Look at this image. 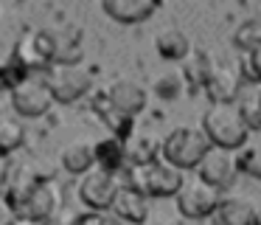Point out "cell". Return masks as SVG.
<instances>
[{"mask_svg": "<svg viewBox=\"0 0 261 225\" xmlns=\"http://www.w3.org/2000/svg\"><path fill=\"white\" fill-rule=\"evenodd\" d=\"M202 132L208 135L211 146H216V149L239 152L242 146H247L253 129L236 101H211V107L202 116Z\"/></svg>", "mask_w": 261, "mask_h": 225, "instance_id": "6da1fadb", "label": "cell"}, {"mask_svg": "<svg viewBox=\"0 0 261 225\" xmlns=\"http://www.w3.org/2000/svg\"><path fill=\"white\" fill-rule=\"evenodd\" d=\"M126 183L135 186L138 191H143L146 197H177L186 177H182V169L158 158L152 163H129Z\"/></svg>", "mask_w": 261, "mask_h": 225, "instance_id": "7a4b0ae2", "label": "cell"}, {"mask_svg": "<svg viewBox=\"0 0 261 225\" xmlns=\"http://www.w3.org/2000/svg\"><path fill=\"white\" fill-rule=\"evenodd\" d=\"M211 152V141L202 132V127H174L163 141H160V158L171 166L191 172L202 163V158Z\"/></svg>", "mask_w": 261, "mask_h": 225, "instance_id": "3957f363", "label": "cell"}, {"mask_svg": "<svg viewBox=\"0 0 261 225\" xmlns=\"http://www.w3.org/2000/svg\"><path fill=\"white\" fill-rule=\"evenodd\" d=\"M177 211L186 219H205L214 217L216 206L222 200V191L214 189L211 183H205L202 177H191L182 183V189L177 191Z\"/></svg>", "mask_w": 261, "mask_h": 225, "instance_id": "277c9868", "label": "cell"}, {"mask_svg": "<svg viewBox=\"0 0 261 225\" xmlns=\"http://www.w3.org/2000/svg\"><path fill=\"white\" fill-rule=\"evenodd\" d=\"M45 82L54 93V101H59V104H73L82 96L90 93V87H93L90 73L79 65H54L48 71Z\"/></svg>", "mask_w": 261, "mask_h": 225, "instance_id": "5b68a950", "label": "cell"}, {"mask_svg": "<svg viewBox=\"0 0 261 225\" xmlns=\"http://www.w3.org/2000/svg\"><path fill=\"white\" fill-rule=\"evenodd\" d=\"M51 104H54V93L48 87V82L40 76H25L23 82H17L12 87V107L23 118L45 116L51 110Z\"/></svg>", "mask_w": 261, "mask_h": 225, "instance_id": "8992f818", "label": "cell"}, {"mask_svg": "<svg viewBox=\"0 0 261 225\" xmlns=\"http://www.w3.org/2000/svg\"><path fill=\"white\" fill-rule=\"evenodd\" d=\"M12 59L25 71H42V68L54 65V31H25L23 37L14 42Z\"/></svg>", "mask_w": 261, "mask_h": 225, "instance_id": "52a82bcc", "label": "cell"}, {"mask_svg": "<svg viewBox=\"0 0 261 225\" xmlns=\"http://www.w3.org/2000/svg\"><path fill=\"white\" fill-rule=\"evenodd\" d=\"M121 183L113 172H104V169H93V172L82 174L79 183V200L85 202L90 211H110L113 208V200L118 194Z\"/></svg>", "mask_w": 261, "mask_h": 225, "instance_id": "ba28073f", "label": "cell"}, {"mask_svg": "<svg viewBox=\"0 0 261 225\" xmlns=\"http://www.w3.org/2000/svg\"><path fill=\"white\" fill-rule=\"evenodd\" d=\"M197 177H202L205 183H211L214 189H219V191H227L233 183H236V177H239L236 152L211 146V152L202 158V163L197 166Z\"/></svg>", "mask_w": 261, "mask_h": 225, "instance_id": "9c48e42d", "label": "cell"}, {"mask_svg": "<svg viewBox=\"0 0 261 225\" xmlns=\"http://www.w3.org/2000/svg\"><path fill=\"white\" fill-rule=\"evenodd\" d=\"M244 87V73L236 62H214L208 82H205V93L211 101H236Z\"/></svg>", "mask_w": 261, "mask_h": 225, "instance_id": "30bf717a", "label": "cell"}, {"mask_svg": "<svg viewBox=\"0 0 261 225\" xmlns=\"http://www.w3.org/2000/svg\"><path fill=\"white\" fill-rule=\"evenodd\" d=\"M57 206H59L57 183H51V180H40V183L34 186V191L25 197V202L17 206L14 211H17L20 217H31V219H51V214L57 211Z\"/></svg>", "mask_w": 261, "mask_h": 225, "instance_id": "8fae6325", "label": "cell"}, {"mask_svg": "<svg viewBox=\"0 0 261 225\" xmlns=\"http://www.w3.org/2000/svg\"><path fill=\"white\" fill-rule=\"evenodd\" d=\"M110 211H113L118 219H124V222L143 225V222H146V217H149V197L143 194V191H138L135 186L124 183L118 189V194H115L113 208H110Z\"/></svg>", "mask_w": 261, "mask_h": 225, "instance_id": "7c38bea8", "label": "cell"}, {"mask_svg": "<svg viewBox=\"0 0 261 225\" xmlns=\"http://www.w3.org/2000/svg\"><path fill=\"white\" fill-rule=\"evenodd\" d=\"M163 0H101V9L107 17H113L115 22H124V26H135L143 22L160 9Z\"/></svg>", "mask_w": 261, "mask_h": 225, "instance_id": "4fadbf2b", "label": "cell"}, {"mask_svg": "<svg viewBox=\"0 0 261 225\" xmlns=\"http://www.w3.org/2000/svg\"><path fill=\"white\" fill-rule=\"evenodd\" d=\"M104 93L110 96V101H113L115 107H121L124 112H129V116H138V112L146 110V87L143 84H138L135 79H115V82H110V87L104 90Z\"/></svg>", "mask_w": 261, "mask_h": 225, "instance_id": "5bb4252c", "label": "cell"}, {"mask_svg": "<svg viewBox=\"0 0 261 225\" xmlns=\"http://www.w3.org/2000/svg\"><path fill=\"white\" fill-rule=\"evenodd\" d=\"M93 110L98 112V118L107 124V129L115 138H121V141L132 138V132H135V116H129V112H124L121 107H115L107 93H98L96 99H93Z\"/></svg>", "mask_w": 261, "mask_h": 225, "instance_id": "9a60e30c", "label": "cell"}, {"mask_svg": "<svg viewBox=\"0 0 261 225\" xmlns=\"http://www.w3.org/2000/svg\"><path fill=\"white\" fill-rule=\"evenodd\" d=\"M255 206L242 194H222L219 206L214 211V225H253Z\"/></svg>", "mask_w": 261, "mask_h": 225, "instance_id": "2e32d148", "label": "cell"}, {"mask_svg": "<svg viewBox=\"0 0 261 225\" xmlns=\"http://www.w3.org/2000/svg\"><path fill=\"white\" fill-rule=\"evenodd\" d=\"M85 59L79 28H62L54 31V65H79Z\"/></svg>", "mask_w": 261, "mask_h": 225, "instance_id": "e0dca14e", "label": "cell"}, {"mask_svg": "<svg viewBox=\"0 0 261 225\" xmlns=\"http://www.w3.org/2000/svg\"><path fill=\"white\" fill-rule=\"evenodd\" d=\"M96 166L104 169V172H113L118 174L121 169L129 163V155H126V141L115 138V135H107V138H101L96 146Z\"/></svg>", "mask_w": 261, "mask_h": 225, "instance_id": "ac0fdd59", "label": "cell"}, {"mask_svg": "<svg viewBox=\"0 0 261 225\" xmlns=\"http://www.w3.org/2000/svg\"><path fill=\"white\" fill-rule=\"evenodd\" d=\"M154 48H158V54L163 56V59L182 62V59L191 56V39H188V34H182L180 28H163V31L158 34V39H154Z\"/></svg>", "mask_w": 261, "mask_h": 225, "instance_id": "d6986e66", "label": "cell"}, {"mask_svg": "<svg viewBox=\"0 0 261 225\" xmlns=\"http://www.w3.org/2000/svg\"><path fill=\"white\" fill-rule=\"evenodd\" d=\"M62 166L70 174H87L96 166V149L90 144H70L62 149Z\"/></svg>", "mask_w": 261, "mask_h": 225, "instance_id": "ffe728a7", "label": "cell"}, {"mask_svg": "<svg viewBox=\"0 0 261 225\" xmlns=\"http://www.w3.org/2000/svg\"><path fill=\"white\" fill-rule=\"evenodd\" d=\"M42 177H37L34 172H31L29 166H20L14 174H9V183H6V200L12 202L14 208L17 206H23L25 202V197L34 191V186L40 183Z\"/></svg>", "mask_w": 261, "mask_h": 225, "instance_id": "44dd1931", "label": "cell"}, {"mask_svg": "<svg viewBox=\"0 0 261 225\" xmlns=\"http://www.w3.org/2000/svg\"><path fill=\"white\" fill-rule=\"evenodd\" d=\"M211 71H214V59L211 56H205L202 51H197L186 59V68H182V79H186L188 87H205V82H208Z\"/></svg>", "mask_w": 261, "mask_h": 225, "instance_id": "7402d4cb", "label": "cell"}, {"mask_svg": "<svg viewBox=\"0 0 261 225\" xmlns=\"http://www.w3.org/2000/svg\"><path fill=\"white\" fill-rule=\"evenodd\" d=\"M126 155H129V163H152L160 158V144L146 135H138V138L132 135L126 141Z\"/></svg>", "mask_w": 261, "mask_h": 225, "instance_id": "603a6c76", "label": "cell"}, {"mask_svg": "<svg viewBox=\"0 0 261 225\" xmlns=\"http://www.w3.org/2000/svg\"><path fill=\"white\" fill-rule=\"evenodd\" d=\"M242 116L247 118L250 129H261V84L258 87H250V90H242L236 99Z\"/></svg>", "mask_w": 261, "mask_h": 225, "instance_id": "cb8c5ba5", "label": "cell"}, {"mask_svg": "<svg viewBox=\"0 0 261 225\" xmlns=\"http://www.w3.org/2000/svg\"><path fill=\"white\" fill-rule=\"evenodd\" d=\"M23 124L12 116H0V155H9L23 144Z\"/></svg>", "mask_w": 261, "mask_h": 225, "instance_id": "d4e9b609", "label": "cell"}, {"mask_svg": "<svg viewBox=\"0 0 261 225\" xmlns=\"http://www.w3.org/2000/svg\"><path fill=\"white\" fill-rule=\"evenodd\" d=\"M233 45L242 54H250V51L261 48V20H244L236 28V34H233Z\"/></svg>", "mask_w": 261, "mask_h": 225, "instance_id": "484cf974", "label": "cell"}, {"mask_svg": "<svg viewBox=\"0 0 261 225\" xmlns=\"http://www.w3.org/2000/svg\"><path fill=\"white\" fill-rule=\"evenodd\" d=\"M239 172L250 174V177L261 180V144H247L236 152Z\"/></svg>", "mask_w": 261, "mask_h": 225, "instance_id": "4316f807", "label": "cell"}, {"mask_svg": "<svg viewBox=\"0 0 261 225\" xmlns=\"http://www.w3.org/2000/svg\"><path fill=\"white\" fill-rule=\"evenodd\" d=\"M182 90H186V79H182V73H163V76L154 79V93H158L160 99H166V101L177 99Z\"/></svg>", "mask_w": 261, "mask_h": 225, "instance_id": "83f0119b", "label": "cell"}, {"mask_svg": "<svg viewBox=\"0 0 261 225\" xmlns=\"http://www.w3.org/2000/svg\"><path fill=\"white\" fill-rule=\"evenodd\" d=\"M242 73L247 82L261 84V48H255V51L242 56Z\"/></svg>", "mask_w": 261, "mask_h": 225, "instance_id": "f1b7e54d", "label": "cell"}, {"mask_svg": "<svg viewBox=\"0 0 261 225\" xmlns=\"http://www.w3.org/2000/svg\"><path fill=\"white\" fill-rule=\"evenodd\" d=\"M70 225H115V219L107 217V211H85V214H79Z\"/></svg>", "mask_w": 261, "mask_h": 225, "instance_id": "f546056e", "label": "cell"}, {"mask_svg": "<svg viewBox=\"0 0 261 225\" xmlns=\"http://www.w3.org/2000/svg\"><path fill=\"white\" fill-rule=\"evenodd\" d=\"M14 219H17L14 206L6 200V197H0V225H14Z\"/></svg>", "mask_w": 261, "mask_h": 225, "instance_id": "4dcf8cb0", "label": "cell"}, {"mask_svg": "<svg viewBox=\"0 0 261 225\" xmlns=\"http://www.w3.org/2000/svg\"><path fill=\"white\" fill-rule=\"evenodd\" d=\"M9 172H12V169H9L6 155H0V189H3V186L9 183Z\"/></svg>", "mask_w": 261, "mask_h": 225, "instance_id": "1f68e13d", "label": "cell"}, {"mask_svg": "<svg viewBox=\"0 0 261 225\" xmlns=\"http://www.w3.org/2000/svg\"><path fill=\"white\" fill-rule=\"evenodd\" d=\"M14 225H48V219H31V217H20V214H17Z\"/></svg>", "mask_w": 261, "mask_h": 225, "instance_id": "d6a6232c", "label": "cell"}, {"mask_svg": "<svg viewBox=\"0 0 261 225\" xmlns=\"http://www.w3.org/2000/svg\"><path fill=\"white\" fill-rule=\"evenodd\" d=\"M253 225H261V202L255 206V217H253Z\"/></svg>", "mask_w": 261, "mask_h": 225, "instance_id": "836d02e7", "label": "cell"}]
</instances>
